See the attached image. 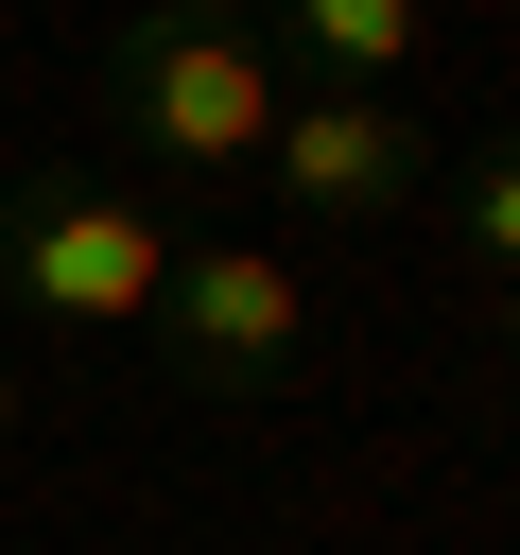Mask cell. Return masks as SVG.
Returning <instances> with one entry per match:
<instances>
[{
  "mask_svg": "<svg viewBox=\"0 0 520 555\" xmlns=\"http://www.w3.org/2000/svg\"><path fill=\"white\" fill-rule=\"evenodd\" d=\"M104 139H139V156H173V173H243V156L277 139V52H260L243 17L156 0V17L104 35Z\"/></svg>",
  "mask_w": 520,
  "mask_h": 555,
  "instance_id": "6da1fadb",
  "label": "cell"
},
{
  "mask_svg": "<svg viewBox=\"0 0 520 555\" xmlns=\"http://www.w3.org/2000/svg\"><path fill=\"white\" fill-rule=\"evenodd\" d=\"M156 278H173V225L139 191H104L87 156H35L0 191V295L52 312V330H156Z\"/></svg>",
  "mask_w": 520,
  "mask_h": 555,
  "instance_id": "7a4b0ae2",
  "label": "cell"
},
{
  "mask_svg": "<svg viewBox=\"0 0 520 555\" xmlns=\"http://www.w3.org/2000/svg\"><path fill=\"white\" fill-rule=\"evenodd\" d=\"M156 347H173V382H191L208 416H260V399L295 382V347H312V278H295L277 243H173Z\"/></svg>",
  "mask_w": 520,
  "mask_h": 555,
  "instance_id": "3957f363",
  "label": "cell"
},
{
  "mask_svg": "<svg viewBox=\"0 0 520 555\" xmlns=\"http://www.w3.org/2000/svg\"><path fill=\"white\" fill-rule=\"evenodd\" d=\"M260 173H277L312 225H399V208L433 191V121H416V104H364V87H329V104H277Z\"/></svg>",
  "mask_w": 520,
  "mask_h": 555,
  "instance_id": "277c9868",
  "label": "cell"
},
{
  "mask_svg": "<svg viewBox=\"0 0 520 555\" xmlns=\"http://www.w3.org/2000/svg\"><path fill=\"white\" fill-rule=\"evenodd\" d=\"M295 52H312L329 87H364V104H399V69H416V0H295Z\"/></svg>",
  "mask_w": 520,
  "mask_h": 555,
  "instance_id": "5b68a950",
  "label": "cell"
},
{
  "mask_svg": "<svg viewBox=\"0 0 520 555\" xmlns=\"http://www.w3.org/2000/svg\"><path fill=\"white\" fill-rule=\"evenodd\" d=\"M433 191H451V243H468L485 278H520V139H468Z\"/></svg>",
  "mask_w": 520,
  "mask_h": 555,
  "instance_id": "8992f818",
  "label": "cell"
},
{
  "mask_svg": "<svg viewBox=\"0 0 520 555\" xmlns=\"http://www.w3.org/2000/svg\"><path fill=\"white\" fill-rule=\"evenodd\" d=\"M17 416H35V382H17V364H0V451H17Z\"/></svg>",
  "mask_w": 520,
  "mask_h": 555,
  "instance_id": "52a82bcc",
  "label": "cell"
},
{
  "mask_svg": "<svg viewBox=\"0 0 520 555\" xmlns=\"http://www.w3.org/2000/svg\"><path fill=\"white\" fill-rule=\"evenodd\" d=\"M503 347H520V278H503Z\"/></svg>",
  "mask_w": 520,
  "mask_h": 555,
  "instance_id": "ba28073f",
  "label": "cell"
}]
</instances>
